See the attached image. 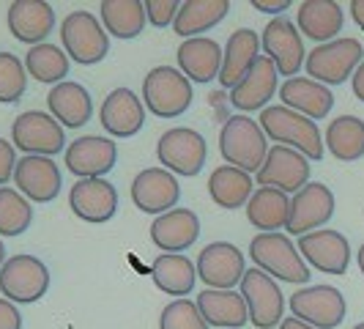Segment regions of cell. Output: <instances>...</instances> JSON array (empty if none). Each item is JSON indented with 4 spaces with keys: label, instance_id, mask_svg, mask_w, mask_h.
<instances>
[{
    "label": "cell",
    "instance_id": "obj_5",
    "mask_svg": "<svg viewBox=\"0 0 364 329\" xmlns=\"http://www.w3.org/2000/svg\"><path fill=\"white\" fill-rule=\"evenodd\" d=\"M60 41L69 61L80 66H93L109 53V33L91 11H72L60 22Z\"/></svg>",
    "mask_w": 364,
    "mask_h": 329
},
{
    "label": "cell",
    "instance_id": "obj_6",
    "mask_svg": "<svg viewBox=\"0 0 364 329\" xmlns=\"http://www.w3.org/2000/svg\"><path fill=\"white\" fill-rule=\"evenodd\" d=\"M364 47L359 38H334L328 44H318L310 55H307V74L315 83H326V85H340L348 77H353V72L362 66Z\"/></svg>",
    "mask_w": 364,
    "mask_h": 329
},
{
    "label": "cell",
    "instance_id": "obj_44",
    "mask_svg": "<svg viewBox=\"0 0 364 329\" xmlns=\"http://www.w3.org/2000/svg\"><path fill=\"white\" fill-rule=\"evenodd\" d=\"M252 9L263 11V14H279L291 9V0H277V3H266V0H252Z\"/></svg>",
    "mask_w": 364,
    "mask_h": 329
},
{
    "label": "cell",
    "instance_id": "obj_24",
    "mask_svg": "<svg viewBox=\"0 0 364 329\" xmlns=\"http://www.w3.org/2000/svg\"><path fill=\"white\" fill-rule=\"evenodd\" d=\"M277 77H279V72H277L272 58L269 55H257V61L247 72V77L230 91V105L241 110V113L266 110L269 99H274V91H277Z\"/></svg>",
    "mask_w": 364,
    "mask_h": 329
},
{
    "label": "cell",
    "instance_id": "obj_21",
    "mask_svg": "<svg viewBox=\"0 0 364 329\" xmlns=\"http://www.w3.org/2000/svg\"><path fill=\"white\" fill-rule=\"evenodd\" d=\"M99 121L112 137H132L146 124V105L132 88H115L99 108Z\"/></svg>",
    "mask_w": 364,
    "mask_h": 329
},
{
    "label": "cell",
    "instance_id": "obj_23",
    "mask_svg": "<svg viewBox=\"0 0 364 329\" xmlns=\"http://www.w3.org/2000/svg\"><path fill=\"white\" fill-rule=\"evenodd\" d=\"M200 236V219L192 209H173L151 222V241L173 256H183Z\"/></svg>",
    "mask_w": 364,
    "mask_h": 329
},
{
    "label": "cell",
    "instance_id": "obj_47",
    "mask_svg": "<svg viewBox=\"0 0 364 329\" xmlns=\"http://www.w3.org/2000/svg\"><path fill=\"white\" fill-rule=\"evenodd\" d=\"M279 329H315V327L304 324V321H299V318H285V321L279 324Z\"/></svg>",
    "mask_w": 364,
    "mask_h": 329
},
{
    "label": "cell",
    "instance_id": "obj_13",
    "mask_svg": "<svg viewBox=\"0 0 364 329\" xmlns=\"http://www.w3.org/2000/svg\"><path fill=\"white\" fill-rule=\"evenodd\" d=\"M310 170L312 164L304 154H299L296 148L288 146H274L269 148V157L263 167L255 173V179L260 187H272L279 192H299L310 184Z\"/></svg>",
    "mask_w": 364,
    "mask_h": 329
},
{
    "label": "cell",
    "instance_id": "obj_40",
    "mask_svg": "<svg viewBox=\"0 0 364 329\" xmlns=\"http://www.w3.org/2000/svg\"><path fill=\"white\" fill-rule=\"evenodd\" d=\"M159 329H208L198 302L192 299H173L159 315Z\"/></svg>",
    "mask_w": 364,
    "mask_h": 329
},
{
    "label": "cell",
    "instance_id": "obj_49",
    "mask_svg": "<svg viewBox=\"0 0 364 329\" xmlns=\"http://www.w3.org/2000/svg\"><path fill=\"white\" fill-rule=\"evenodd\" d=\"M6 261H9V258H6V247H3V239H0V269H3Z\"/></svg>",
    "mask_w": 364,
    "mask_h": 329
},
{
    "label": "cell",
    "instance_id": "obj_16",
    "mask_svg": "<svg viewBox=\"0 0 364 329\" xmlns=\"http://www.w3.org/2000/svg\"><path fill=\"white\" fill-rule=\"evenodd\" d=\"M331 214H334V192L326 184L310 182L291 198V217L285 231L293 236H307L321 225H326Z\"/></svg>",
    "mask_w": 364,
    "mask_h": 329
},
{
    "label": "cell",
    "instance_id": "obj_30",
    "mask_svg": "<svg viewBox=\"0 0 364 329\" xmlns=\"http://www.w3.org/2000/svg\"><path fill=\"white\" fill-rule=\"evenodd\" d=\"M291 217V198L272 187H257L247 203V219L260 234H279Z\"/></svg>",
    "mask_w": 364,
    "mask_h": 329
},
{
    "label": "cell",
    "instance_id": "obj_19",
    "mask_svg": "<svg viewBox=\"0 0 364 329\" xmlns=\"http://www.w3.org/2000/svg\"><path fill=\"white\" fill-rule=\"evenodd\" d=\"M299 253L318 272L346 274L350 263V244L340 231H312L299 236Z\"/></svg>",
    "mask_w": 364,
    "mask_h": 329
},
{
    "label": "cell",
    "instance_id": "obj_7",
    "mask_svg": "<svg viewBox=\"0 0 364 329\" xmlns=\"http://www.w3.org/2000/svg\"><path fill=\"white\" fill-rule=\"evenodd\" d=\"M11 143L25 157H50L66 151V132L44 110H28L11 124Z\"/></svg>",
    "mask_w": 364,
    "mask_h": 329
},
{
    "label": "cell",
    "instance_id": "obj_46",
    "mask_svg": "<svg viewBox=\"0 0 364 329\" xmlns=\"http://www.w3.org/2000/svg\"><path fill=\"white\" fill-rule=\"evenodd\" d=\"M350 17H353V22L364 31V0H353V3H350Z\"/></svg>",
    "mask_w": 364,
    "mask_h": 329
},
{
    "label": "cell",
    "instance_id": "obj_43",
    "mask_svg": "<svg viewBox=\"0 0 364 329\" xmlns=\"http://www.w3.org/2000/svg\"><path fill=\"white\" fill-rule=\"evenodd\" d=\"M0 329H22V315L17 305L9 302L6 296H0Z\"/></svg>",
    "mask_w": 364,
    "mask_h": 329
},
{
    "label": "cell",
    "instance_id": "obj_48",
    "mask_svg": "<svg viewBox=\"0 0 364 329\" xmlns=\"http://www.w3.org/2000/svg\"><path fill=\"white\" fill-rule=\"evenodd\" d=\"M356 263H359V272L364 274V244L359 247V253H356Z\"/></svg>",
    "mask_w": 364,
    "mask_h": 329
},
{
    "label": "cell",
    "instance_id": "obj_10",
    "mask_svg": "<svg viewBox=\"0 0 364 329\" xmlns=\"http://www.w3.org/2000/svg\"><path fill=\"white\" fill-rule=\"evenodd\" d=\"M241 296L247 302L250 310V321L257 329H272L279 327L285 321V296L279 291V286L274 283L260 269H247L244 280H241Z\"/></svg>",
    "mask_w": 364,
    "mask_h": 329
},
{
    "label": "cell",
    "instance_id": "obj_38",
    "mask_svg": "<svg viewBox=\"0 0 364 329\" xmlns=\"http://www.w3.org/2000/svg\"><path fill=\"white\" fill-rule=\"evenodd\" d=\"M31 222H33L31 201L14 187H0V239L25 234L31 228Z\"/></svg>",
    "mask_w": 364,
    "mask_h": 329
},
{
    "label": "cell",
    "instance_id": "obj_15",
    "mask_svg": "<svg viewBox=\"0 0 364 329\" xmlns=\"http://www.w3.org/2000/svg\"><path fill=\"white\" fill-rule=\"evenodd\" d=\"M178 198H181L178 179L164 167H146L132 182V203L146 214L162 217L178 206Z\"/></svg>",
    "mask_w": 364,
    "mask_h": 329
},
{
    "label": "cell",
    "instance_id": "obj_42",
    "mask_svg": "<svg viewBox=\"0 0 364 329\" xmlns=\"http://www.w3.org/2000/svg\"><path fill=\"white\" fill-rule=\"evenodd\" d=\"M17 170V154H14V143H9L6 137H0V187L14 179Z\"/></svg>",
    "mask_w": 364,
    "mask_h": 329
},
{
    "label": "cell",
    "instance_id": "obj_14",
    "mask_svg": "<svg viewBox=\"0 0 364 329\" xmlns=\"http://www.w3.org/2000/svg\"><path fill=\"white\" fill-rule=\"evenodd\" d=\"M260 44L266 55L274 61L277 72L282 77L293 80L299 69L307 63L304 61V41H301V33L296 28V22H291L288 17H274L266 28H263V36H260Z\"/></svg>",
    "mask_w": 364,
    "mask_h": 329
},
{
    "label": "cell",
    "instance_id": "obj_11",
    "mask_svg": "<svg viewBox=\"0 0 364 329\" xmlns=\"http://www.w3.org/2000/svg\"><path fill=\"white\" fill-rule=\"evenodd\" d=\"M291 310L315 329H334L346 318V296L334 286H307L291 296Z\"/></svg>",
    "mask_w": 364,
    "mask_h": 329
},
{
    "label": "cell",
    "instance_id": "obj_8",
    "mask_svg": "<svg viewBox=\"0 0 364 329\" xmlns=\"http://www.w3.org/2000/svg\"><path fill=\"white\" fill-rule=\"evenodd\" d=\"M50 291V269L36 256H11L0 269V293L14 305H33Z\"/></svg>",
    "mask_w": 364,
    "mask_h": 329
},
{
    "label": "cell",
    "instance_id": "obj_22",
    "mask_svg": "<svg viewBox=\"0 0 364 329\" xmlns=\"http://www.w3.org/2000/svg\"><path fill=\"white\" fill-rule=\"evenodd\" d=\"M14 184L31 203H50L58 198L63 179L50 157H22L14 170Z\"/></svg>",
    "mask_w": 364,
    "mask_h": 329
},
{
    "label": "cell",
    "instance_id": "obj_27",
    "mask_svg": "<svg viewBox=\"0 0 364 329\" xmlns=\"http://www.w3.org/2000/svg\"><path fill=\"white\" fill-rule=\"evenodd\" d=\"M176 58H178V69L189 83H211V80H219L225 53L214 38L198 36L186 38L178 47Z\"/></svg>",
    "mask_w": 364,
    "mask_h": 329
},
{
    "label": "cell",
    "instance_id": "obj_39",
    "mask_svg": "<svg viewBox=\"0 0 364 329\" xmlns=\"http://www.w3.org/2000/svg\"><path fill=\"white\" fill-rule=\"evenodd\" d=\"M25 88H28L25 61H19L11 53H0V105L19 102L25 96Z\"/></svg>",
    "mask_w": 364,
    "mask_h": 329
},
{
    "label": "cell",
    "instance_id": "obj_50",
    "mask_svg": "<svg viewBox=\"0 0 364 329\" xmlns=\"http://www.w3.org/2000/svg\"><path fill=\"white\" fill-rule=\"evenodd\" d=\"M353 329H364V321H362V324H356V327H353Z\"/></svg>",
    "mask_w": 364,
    "mask_h": 329
},
{
    "label": "cell",
    "instance_id": "obj_1",
    "mask_svg": "<svg viewBox=\"0 0 364 329\" xmlns=\"http://www.w3.org/2000/svg\"><path fill=\"white\" fill-rule=\"evenodd\" d=\"M260 129L266 132V137H272L277 146L296 148L299 154H304L312 162L323 160V137L318 124L296 113V110L285 108V105H274L260 113Z\"/></svg>",
    "mask_w": 364,
    "mask_h": 329
},
{
    "label": "cell",
    "instance_id": "obj_36",
    "mask_svg": "<svg viewBox=\"0 0 364 329\" xmlns=\"http://www.w3.org/2000/svg\"><path fill=\"white\" fill-rule=\"evenodd\" d=\"M326 146L340 162H356L364 157V121L356 115H340L326 129Z\"/></svg>",
    "mask_w": 364,
    "mask_h": 329
},
{
    "label": "cell",
    "instance_id": "obj_25",
    "mask_svg": "<svg viewBox=\"0 0 364 329\" xmlns=\"http://www.w3.org/2000/svg\"><path fill=\"white\" fill-rule=\"evenodd\" d=\"M346 17H343V6L334 0H304L299 3L296 11V28L299 33L318 41V44H328L334 41L337 33L343 31Z\"/></svg>",
    "mask_w": 364,
    "mask_h": 329
},
{
    "label": "cell",
    "instance_id": "obj_41",
    "mask_svg": "<svg viewBox=\"0 0 364 329\" xmlns=\"http://www.w3.org/2000/svg\"><path fill=\"white\" fill-rule=\"evenodd\" d=\"M178 9H181V3H176V0H146V17L154 28L173 25L178 17Z\"/></svg>",
    "mask_w": 364,
    "mask_h": 329
},
{
    "label": "cell",
    "instance_id": "obj_33",
    "mask_svg": "<svg viewBox=\"0 0 364 329\" xmlns=\"http://www.w3.org/2000/svg\"><path fill=\"white\" fill-rule=\"evenodd\" d=\"M151 280H154V286H156L159 291L167 293V296L183 299L186 293L195 288L198 266L186 256L162 253V256L154 258V263H151Z\"/></svg>",
    "mask_w": 364,
    "mask_h": 329
},
{
    "label": "cell",
    "instance_id": "obj_20",
    "mask_svg": "<svg viewBox=\"0 0 364 329\" xmlns=\"http://www.w3.org/2000/svg\"><path fill=\"white\" fill-rule=\"evenodd\" d=\"M6 22H9V31L17 41L38 47L53 33L55 9L44 0H14L9 6Z\"/></svg>",
    "mask_w": 364,
    "mask_h": 329
},
{
    "label": "cell",
    "instance_id": "obj_45",
    "mask_svg": "<svg viewBox=\"0 0 364 329\" xmlns=\"http://www.w3.org/2000/svg\"><path fill=\"white\" fill-rule=\"evenodd\" d=\"M350 80H353V93H356V96L364 102V61H362V66L353 72V77H350Z\"/></svg>",
    "mask_w": 364,
    "mask_h": 329
},
{
    "label": "cell",
    "instance_id": "obj_32",
    "mask_svg": "<svg viewBox=\"0 0 364 329\" xmlns=\"http://www.w3.org/2000/svg\"><path fill=\"white\" fill-rule=\"evenodd\" d=\"M252 176L247 170H238L233 164H219L208 176V195L219 209H241L252 198Z\"/></svg>",
    "mask_w": 364,
    "mask_h": 329
},
{
    "label": "cell",
    "instance_id": "obj_9",
    "mask_svg": "<svg viewBox=\"0 0 364 329\" xmlns=\"http://www.w3.org/2000/svg\"><path fill=\"white\" fill-rule=\"evenodd\" d=\"M156 157L159 164H164V170H170L173 176H198L208 157V146L200 132L189 127H173L159 137Z\"/></svg>",
    "mask_w": 364,
    "mask_h": 329
},
{
    "label": "cell",
    "instance_id": "obj_29",
    "mask_svg": "<svg viewBox=\"0 0 364 329\" xmlns=\"http://www.w3.org/2000/svg\"><path fill=\"white\" fill-rule=\"evenodd\" d=\"M257 50H260V38L255 31L250 28H238L236 33H230L228 44H225V58H222V72H219V85L222 88H236L238 83L247 77L257 61Z\"/></svg>",
    "mask_w": 364,
    "mask_h": 329
},
{
    "label": "cell",
    "instance_id": "obj_28",
    "mask_svg": "<svg viewBox=\"0 0 364 329\" xmlns=\"http://www.w3.org/2000/svg\"><path fill=\"white\" fill-rule=\"evenodd\" d=\"M279 99L285 108L296 110L301 115H307L312 121L318 118H326L331 108H334V96L326 85L315 83L310 77H293V80H285L279 85Z\"/></svg>",
    "mask_w": 364,
    "mask_h": 329
},
{
    "label": "cell",
    "instance_id": "obj_34",
    "mask_svg": "<svg viewBox=\"0 0 364 329\" xmlns=\"http://www.w3.org/2000/svg\"><path fill=\"white\" fill-rule=\"evenodd\" d=\"M230 3L228 0H186L178 9V17L173 22V31L186 41V38H198L200 33L211 31L228 17Z\"/></svg>",
    "mask_w": 364,
    "mask_h": 329
},
{
    "label": "cell",
    "instance_id": "obj_26",
    "mask_svg": "<svg viewBox=\"0 0 364 329\" xmlns=\"http://www.w3.org/2000/svg\"><path fill=\"white\" fill-rule=\"evenodd\" d=\"M47 108H50V115H53L55 121L66 129L85 127L93 115L91 93H88L85 85H80L74 80H66V83L50 88V93H47Z\"/></svg>",
    "mask_w": 364,
    "mask_h": 329
},
{
    "label": "cell",
    "instance_id": "obj_35",
    "mask_svg": "<svg viewBox=\"0 0 364 329\" xmlns=\"http://www.w3.org/2000/svg\"><path fill=\"white\" fill-rule=\"evenodd\" d=\"M102 25L109 36L115 38H134L146 28V3L143 0H105L99 6Z\"/></svg>",
    "mask_w": 364,
    "mask_h": 329
},
{
    "label": "cell",
    "instance_id": "obj_12",
    "mask_svg": "<svg viewBox=\"0 0 364 329\" xmlns=\"http://www.w3.org/2000/svg\"><path fill=\"white\" fill-rule=\"evenodd\" d=\"M195 266H198V277L203 283L208 288H217V291H233V286H241V280L247 274L244 253L230 241L205 244Z\"/></svg>",
    "mask_w": 364,
    "mask_h": 329
},
{
    "label": "cell",
    "instance_id": "obj_31",
    "mask_svg": "<svg viewBox=\"0 0 364 329\" xmlns=\"http://www.w3.org/2000/svg\"><path fill=\"white\" fill-rule=\"evenodd\" d=\"M198 308H200L205 324L217 329H238L250 321V310L244 296L236 291H217V288H205L198 296Z\"/></svg>",
    "mask_w": 364,
    "mask_h": 329
},
{
    "label": "cell",
    "instance_id": "obj_37",
    "mask_svg": "<svg viewBox=\"0 0 364 329\" xmlns=\"http://www.w3.org/2000/svg\"><path fill=\"white\" fill-rule=\"evenodd\" d=\"M25 72L44 85H60L69 77V55L55 44H38L25 55Z\"/></svg>",
    "mask_w": 364,
    "mask_h": 329
},
{
    "label": "cell",
    "instance_id": "obj_17",
    "mask_svg": "<svg viewBox=\"0 0 364 329\" xmlns=\"http://www.w3.org/2000/svg\"><path fill=\"white\" fill-rule=\"evenodd\" d=\"M63 162L80 182L82 179H102L118 162V146L109 137L85 135L72 140V146L63 151Z\"/></svg>",
    "mask_w": 364,
    "mask_h": 329
},
{
    "label": "cell",
    "instance_id": "obj_4",
    "mask_svg": "<svg viewBox=\"0 0 364 329\" xmlns=\"http://www.w3.org/2000/svg\"><path fill=\"white\" fill-rule=\"evenodd\" d=\"M143 105L156 118H178L192 105V83L181 69L156 66L143 80Z\"/></svg>",
    "mask_w": 364,
    "mask_h": 329
},
{
    "label": "cell",
    "instance_id": "obj_3",
    "mask_svg": "<svg viewBox=\"0 0 364 329\" xmlns=\"http://www.w3.org/2000/svg\"><path fill=\"white\" fill-rule=\"evenodd\" d=\"M250 256L255 261V269L266 272L269 277L299 283L304 286L310 280V266L301 258L299 247L285 234H257L250 241Z\"/></svg>",
    "mask_w": 364,
    "mask_h": 329
},
{
    "label": "cell",
    "instance_id": "obj_18",
    "mask_svg": "<svg viewBox=\"0 0 364 329\" xmlns=\"http://www.w3.org/2000/svg\"><path fill=\"white\" fill-rule=\"evenodd\" d=\"M69 209L82 222H109L118 212V189L105 179H82L69 192Z\"/></svg>",
    "mask_w": 364,
    "mask_h": 329
},
{
    "label": "cell",
    "instance_id": "obj_2",
    "mask_svg": "<svg viewBox=\"0 0 364 329\" xmlns=\"http://www.w3.org/2000/svg\"><path fill=\"white\" fill-rule=\"evenodd\" d=\"M219 151L228 164L247 173H257L269 157L266 132L250 115H230L219 132Z\"/></svg>",
    "mask_w": 364,
    "mask_h": 329
}]
</instances>
